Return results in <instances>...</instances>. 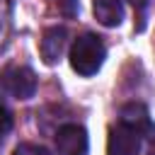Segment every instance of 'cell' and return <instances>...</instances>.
Masks as SVG:
<instances>
[{"instance_id":"1","label":"cell","mask_w":155,"mask_h":155,"mask_svg":"<svg viewBox=\"0 0 155 155\" xmlns=\"http://www.w3.org/2000/svg\"><path fill=\"white\" fill-rule=\"evenodd\" d=\"M68 58H70V68L78 75L90 78L102 68V63L107 58V48L97 34H82L73 41Z\"/></svg>"},{"instance_id":"2","label":"cell","mask_w":155,"mask_h":155,"mask_svg":"<svg viewBox=\"0 0 155 155\" xmlns=\"http://www.w3.org/2000/svg\"><path fill=\"white\" fill-rule=\"evenodd\" d=\"M90 140L87 131L80 124H65L56 133V153L58 155H87Z\"/></svg>"},{"instance_id":"3","label":"cell","mask_w":155,"mask_h":155,"mask_svg":"<svg viewBox=\"0 0 155 155\" xmlns=\"http://www.w3.org/2000/svg\"><path fill=\"white\" fill-rule=\"evenodd\" d=\"M2 82H5L7 92L12 97H17V99H29L36 92V75L27 65H12V68H7L5 75H2Z\"/></svg>"},{"instance_id":"4","label":"cell","mask_w":155,"mask_h":155,"mask_svg":"<svg viewBox=\"0 0 155 155\" xmlns=\"http://www.w3.org/2000/svg\"><path fill=\"white\" fill-rule=\"evenodd\" d=\"M140 133L119 124L109 128L107 138V155H138L140 153Z\"/></svg>"},{"instance_id":"5","label":"cell","mask_w":155,"mask_h":155,"mask_svg":"<svg viewBox=\"0 0 155 155\" xmlns=\"http://www.w3.org/2000/svg\"><path fill=\"white\" fill-rule=\"evenodd\" d=\"M65 44H68V29L65 27H48L41 36V44H39L44 63H48V65L58 63L65 51Z\"/></svg>"},{"instance_id":"6","label":"cell","mask_w":155,"mask_h":155,"mask_svg":"<svg viewBox=\"0 0 155 155\" xmlns=\"http://www.w3.org/2000/svg\"><path fill=\"white\" fill-rule=\"evenodd\" d=\"M119 124L138 131L140 136H145V133L153 131V121H150L148 107L140 104V102H128V104H124L121 111H119Z\"/></svg>"},{"instance_id":"7","label":"cell","mask_w":155,"mask_h":155,"mask_svg":"<svg viewBox=\"0 0 155 155\" xmlns=\"http://www.w3.org/2000/svg\"><path fill=\"white\" fill-rule=\"evenodd\" d=\"M92 12H94L97 22L104 27H119L124 19L121 0H92Z\"/></svg>"},{"instance_id":"8","label":"cell","mask_w":155,"mask_h":155,"mask_svg":"<svg viewBox=\"0 0 155 155\" xmlns=\"http://www.w3.org/2000/svg\"><path fill=\"white\" fill-rule=\"evenodd\" d=\"M7 31H10V2L0 0V48L5 46Z\"/></svg>"},{"instance_id":"9","label":"cell","mask_w":155,"mask_h":155,"mask_svg":"<svg viewBox=\"0 0 155 155\" xmlns=\"http://www.w3.org/2000/svg\"><path fill=\"white\" fill-rule=\"evenodd\" d=\"M12 155H51V153L44 145H36V143H19L12 150Z\"/></svg>"},{"instance_id":"10","label":"cell","mask_w":155,"mask_h":155,"mask_svg":"<svg viewBox=\"0 0 155 155\" xmlns=\"http://www.w3.org/2000/svg\"><path fill=\"white\" fill-rule=\"evenodd\" d=\"M53 2H56V7H58L65 17H75V15H78V7H80L78 0H53Z\"/></svg>"},{"instance_id":"11","label":"cell","mask_w":155,"mask_h":155,"mask_svg":"<svg viewBox=\"0 0 155 155\" xmlns=\"http://www.w3.org/2000/svg\"><path fill=\"white\" fill-rule=\"evenodd\" d=\"M12 128V116H10V111H7V107L0 102V136H5L7 131Z\"/></svg>"},{"instance_id":"12","label":"cell","mask_w":155,"mask_h":155,"mask_svg":"<svg viewBox=\"0 0 155 155\" xmlns=\"http://www.w3.org/2000/svg\"><path fill=\"white\" fill-rule=\"evenodd\" d=\"M128 2H131V5H133L138 12H143V10L148 7V0H128Z\"/></svg>"},{"instance_id":"13","label":"cell","mask_w":155,"mask_h":155,"mask_svg":"<svg viewBox=\"0 0 155 155\" xmlns=\"http://www.w3.org/2000/svg\"><path fill=\"white\" fill-rule=\"evenodd\" d=\"M148 155H155V145H153V148H150V150H148Z\"/></svg>"}]
</instances>
